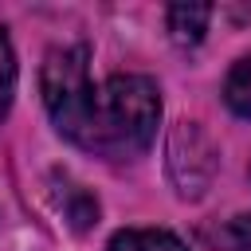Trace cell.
<instances>
[{"instance_id":"5b68a950","label":"cell","mask_w":251,"mask_h":251,"mask_svg":"<svg viewBox=\"0 0 251 251\" xmlns=\"http://www.w3.org/2000/svg\"><path fill=\"white\" fill-rule=\"evenodd\" d=\"M165 20H169V35H173V43H180V47H196V43L204 39V31H208L212 8H208V4H173Z\"/></svg>"},{"instance_id":"277c9868","label":"cell","mask_w":251,"mask_h":251,"mask_svg":"<svg viewBox=\"0 0 251 251\" xmlns=\"http://www.w3.org/2000/svg\"><path fill=\"white\" fill-rule=\"evenodd\" d=\"M55 204H59V212L71 220L75 231H86V227L98 224V200H94L82 184H75L71 176L59 180V188H55Z\"/></svg>"},{"instance_id":"7a4b0ae2","label":"cell","mask_w":251,"mask_h":251,"mask_svg":"<svg viewBox=\"0 0 251 251\" xmlns=\"http://www.w3.org/2000/svg\"><path fill=\"white\" fill-rule=\"evenodd\" d=\"M39 90H43V106L55 122V129L67 141H78L86 110H90V55L86 47H51L39 71Z\"/></svg>"},{"instance_id":"52a82bcc","label":"cell","mask_w":251,"mask_h":251,"mask_svg":"<svg viewBox=\"0 0 251 251\" xmlns=\"http://www.w3.org/2000/svg\"><path fill=\"white\" fill-rule=\"evenodd\" d=\"M12 94H16V55H12V43H8V35L0 27V122L8 118Z\"/></svg>"},{"instance_id":"ba28073f","label":"cell","mask_w":251,"mask_h":251,"mask_svg":"<svg viewBox=\"0 0 251 251\" xmlns=\"http://www.w3.org/2000/svg\"><path fill=\"white\" fill-rule=\"evenodd\" d=\"M220 243L224 251H251V216H231L220 227Z\"/></svg>"},{"instance_id":"6da1fadb","label":"cell","mask_w":251,"mask_h":251,"mask_svg":"<svg viewBox=\"0 0 251 251\" xmlns=\"http://www.w3.org/2000/svg\"><path fill=\"white\" fill-rule=\"evenodd\" d=\"M157 122H161L157 82L145 75H110L106 82L94 86L90 110L75 145L110 161L141 157L157 137Z\"/></svg>"},{"instance_id":"8992f818","label":"cell","mask_w":251,"mask_h":251,"mask_svg":"<svg viewBox=\"0 0 251 251\" xmlns=\"http://www.w3.org/2000/svg\"><path fill=\"white\" fill-rule=\"evenodd\" d=\"M224 102H227L231 114H239V118L251 122V55H243V59L231 63V71L224 78Z\"/></svg>"},{"instance_id":"3957f363","label":"cell","mask_w":251,"mask_h":251,"mask_svg":"<svg viewBox=\"0 0 251 251\" xmlns=\"http://www.w3.org/2000/svg\"><path fill=\"white\" fill-rule=\"evenodd\" d=\"M106 251H188L180 235L165 227H122L110 235Z\"/></svg>"}]
</instances>
